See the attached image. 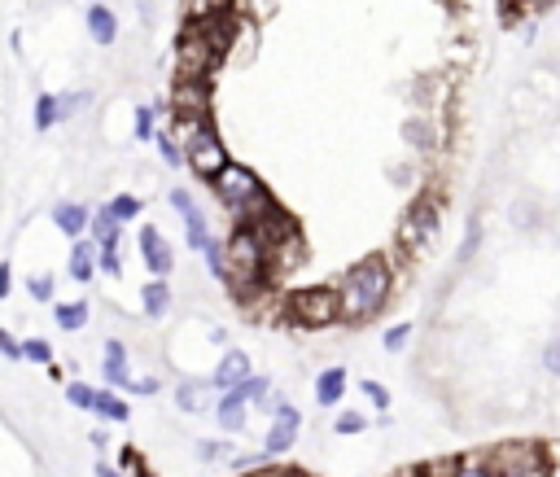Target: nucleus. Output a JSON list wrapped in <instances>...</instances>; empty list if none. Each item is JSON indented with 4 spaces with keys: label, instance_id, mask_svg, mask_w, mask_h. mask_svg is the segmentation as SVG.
<instances>
[{
    "label": "nucleus",
    "instance_id": "39",
    "mask_svg": "<svg viewBox=\"0 0 560 477\" xmlns=\"http://www.w3.org/2000/svg\"><path fill=\"white\" fill-rule=\"evenodd\" d=\"M101 271L109 280H122V258H118V245H101Z\"/></svg>",
    "mask_w": 560,
    "mask_h": 477
},
{
    "label": "nucleus",
    "instance_id": "20",
    "mask_svg": "<svg viewBox=\"0 0 560 477\" xmlns=\"http://www.w3.org/2000/svg\"><path fill=\"white\" fill-rule=\"evenodd\" d=\"M346 385H350L346 368H324V372L315 376V403H319V407H337V403L346 398Z\"/></svg>",
    "mask_w": 560,
    "mask_h": 477
},
{
    "label": "nucleus",
    "instance_id": "32",
    "mask_svg": "<svg viewBox=\"0 0 560 477\" xmlns=\"http://www.w3.org/2000/svg\"><path fill=\"white\" fill-rule=\"evenodd\" d=\"M455 477H499V473H494L490 455H464L459 468H455Z\"/></svg>",
    "mask_w": 560,
    "mask_h": 477
},
{
    "label": "nucleus",
    "instance_id": "52",
    "mask_svg": "<svg viewBox=\"0 0 560 477\" xmlns=\"http://www.w3.org/2000/svg\"><path fill=\"white\" fill-rule=\"evenodd\" d=\"M280 477H298V473H280Z\"/></svg>",
    "mask_w": 560,
    "mask_h": 477
},
{
    "label": "nucleus",
    "instance_id": "21",
    "mask_svg": "<svg viewBox=\"0 0 560 477\" xmlns=\"http://www.w3.org/2000/svg\"><path fill=\"white\" fill-rule=\"evenodd\" d=\"M88 236H92L96 245H118V236H122V219H118V214L109 210V201L92 210V223H88Z\"/></svg>",
    "mask_w": 560,
    "mask_h": 477
},
{
    "label": "nucleus",
    "instance_id": "40",
    "mask_svg": "<svg viewBox=\"0 0 560 477\" xmlns=\"http://www.w3.org/2000/svg\"><path fill=\"white\" fill-rule=\"evenodd\" d=\"M122 394H140V398H153V394H162V381H158V376H131Z\"/></svg>",
    "mask_w": 560,
    "mask_h": 477
},
{
    "label": "nucleus",
    "instance_id": "17",
    "mask_svg": "<svg viewBox=\"0 0 560 477\" xmlns=\"http://www.w3.org/2000/svg\"><path fill=\"white\" fill-rule=\"evenodd\" d=\"M83 26H88L92 44H101V48H109V44L118 39V18H114L109 4H88V9H83Z\"/></svg>",
    "mask_w": 560,
    "mask_h": 477
},
{
    "label": "nucleus",
    "instance_id": "2",
    "mask_svg": "<svg viewBox=\"0 0 560 477\" xmlns=\"http://www.w3.org/2000/svg\"><path fill=\"white\" fill-rule=\"evenodd\" d=\"M223 258H228V284L236 289H258L271 276V245L254 223H236L223 241Z\"/></svg>",
    "mask_w": 560,
    "mask_h": 477
},
{
    "label": "nucleus",
    "instance_id": "47",
    "mask_svg": "<svg viewBox=\"0 0 560 477\" xmlns=\"http://www.w3.org/2000/svg\"><path fill=\"white\" fill-rule=\"evenodd\" d=\"M521 9H529V13H547V9H556V0H521Z\"/></svg>",
    "mask_w": 560,
    "mask_h": 477
},
{
    "label": "nucleus",
    "instance_id": "35",
    "mask_svg": "<svg viewBox=\"0 0 560 477\" xmlns=\"http://www.w3.org/2000/svg\"><path fill=\"white\" fill-rule=\"evenodd\" d=\"M153 105H136V123H131V136L136 140H153V131H158V123H153Z\"/></svg>",
    "mask_w": 560,
    "mask_h": 477
},
{
    "label": "nucleus",
    "instance_id": "12",
    "mask_svg": "<svg viewBox=\"0 0 560 477\" xmlns=\"http://www.w3.org/2000/svg\"><path fill=\"white\" fill-rule=\"evenodd\" d=\"M140 258H144L149 276H171V271H175V249H171V241H166L153 223L140 228Z\"/></svg>",
    "mask_w": 560,
    "mask_h": 477
},
{
    "label": "nucleus",
    "instance_id": "8",
    "mask_svg": "<svg viewBox=\"0 0 560 477\" xmlns=\"http://www.w3.org/2000/svg\"><path fill=\"white\" fill-rule=\"evenodd\" d=\"M490 464L499 477H556L560 464H551L547 446L538 442H508L499 451H490Z\"/></svg>",
    "mask_w": 560,
    "mask_h": 477
},
{
    "label": "nucleus",
    "instance_id": "44",
    "mask_svg": "<svg viewBox=\"0 0 560 477\" xmlns=\"http://www.w3.org/2000/svg\"><path fill=\"white\" fill-rule=\"evenodd\" d=\"M166 201H171V210H179V214H188V210H192L188 188H171V197H166Z\"/></svg>",
    "mask_w": 560,
    "mask_h": 477
},
{
    "label": "nucleus",
    "instance_id": "43",
    "mask_svg": "<svg viewBox=\"0 0 560 477\" xmlns=\"http://www.w3.org/2000/svg\"><path fill=\"white\" fill-rule=\"evenodd\" d=\"M0 354H4V359H22V341H18L9 328H0Z\"/></svg>",
    "mask_w": 560,
    "mask_h": 477
},
{
    "label": "nucleus",
    "instance_id": "19",
    "mask_svg": "<svg viewBox=\"0 0 560 477\" xmlns=\"http://www.w3.org/2000/svg\"><path fill=\"white\" fill-rule=\"evenodd\" d=\"M140 311L144 319H162L171 311V280L166 276H149L144 289H140Z\"/></svg>",
    "mask_w": 560,
    "mask_h": 477
},
{
    "label": "nucleus",
    "instance_id": "38",
    "mask_svg": "<svg viewBox=\"0 0 560 477\" xmlns=\"http://www.w3.org/2000/svg\"><path fill=\"white\" fill-rule=\"evenodd\" d=\"M363 394H368V403L376 407V411H389V389L381 385V381H372V376H363V385H359Z\"/></svg>",
    "mask_w": 560,
    "mask_h": 477
},
{
    "label": "nucleus",
    "instance_id": "1",
    "mask_svg": "<svg viewBox=\"0 0 560 477\" xmlns=\"http://www.w3.org/2000/svg\"><path fill=\"white\" fill-rule=\"evenodd\" d=\"M389 289H394V271L381 254H368L359 263H350L337 280V293H341V324H368L385 311L389 302Z\"/></svg>",
    "mask_w": 560,
    "mask_h": 477
},
{
    "label": "nucleus",
    "instance_id": "14",
    "mask_svg": "<svg viewBox=\"0 0 560 477\" xmlns=\"http://www.w3.org/2000/svg\"><path fill=\"white\" fill-rule=\"evenodd\" d=\"M66 271H70V280L74 284H92V276L101 271V245L88 236H79L74 245H70V258H66Z\"/></svg>",
    "mask_w": 560,
    "mask_h": 477
},
{
    "label": "nucleus",
    "instance_id": "51",
    "mask_svg": "<svg viewBox=\"0 0 560 477\" xmlns=\"http://www.w3.org/2000/svg\"><path fill=\"white\" fill-rule=\"evenodd\" d=\"M241 477H280V473H267V468H245Z\"/></svg>",
    "mask_w": 560,
    "mask_h": 477
},
{
    "label": "nucleus",
    "instance_id": "23",
    "mask_svg": "<svg viewBox=\"0 0 560 477\" xmlns=\"http://www.w3.org/2000/svg\"><path fill=\"white\" fill-rule=\"evenodd\" d=\"M206 385H210V381H179V385H175V407H179V411H192V416L206 411Z\"/></svg>",
    "mask_w": 560,
    "mask_h": 477
},
{
    "label": "nucleus",
    "instance_id": "18",
    "mask_svg": "<svg viewBox=\"0 0 560 477\" xmlns=\"http://www.w3.org/2000/svg\"><path fill=\"white\" fill-rule=\"evenodd\" d=\"M88 223H92V210H88V206H79V201H57V206H52V228H57L61 236L79 241V236L88 232Z\"/></svg>",
    "mask_w": 560,
    "mask_h": 477
},
{
    "label": "nucleus",
    "instance_id": "3",
    "mask_svg": "<svg viewBox=\"0 0 560 477\" xmlns=\"http://www.w3.org/2000/svg\"><path fill=\"white\" fill-rule=\"evenodd\" d=\"M223 26L228 22H192L179 35V44H175V74L179 79H206L214 70V61L228 53Z\"/></svg>",
    "mask_w": 560,
    "mask_h": 477
},
{
    "label": "nucleus",
    "instance_id": "13",
    "mask_svg": "<svg viewBox=\"0 0 560 477\" xmlns=\"http://www.w3.org/2000/svg\"><path fill=\"white\" fill-rule=\"evenodd\" d=\"M254 372V363H249V354L241 350V346H228L223 354H219V363H214V372H210V385L214 389H232V385H241L245 376Z\"/></svg>",
    "mask_w": 560,
    "mask_h": 477
},
{
    "label": "nucleus",
    "instance_id": "7",
    "mask_svg": "<svg viewBox=\"0 0 560 477\" xmlns=\"http://www.w3.org/2000/svg\"><path fill=\"white\" fill-rule=\"evenodd\" d=\"M438 232H442V206H438V197H416L407 206L402 223H398V245L407 254H424L438 241Z\"/></svg>",
    "mask_w": 560,
    "mask_h": 477
},
{
    "label": "nucleus",
    "instance_id": "48",
    "mask_svg": "<svg viewBox=\"0 0 560 477\" xmlns=\"http://www.w3.org/2000/svg\"><path fill=\"white\" fill-rule=\"evenodd\" d=\"M389 179H398V184L411 179V166H389Z\"/></svg>",
    "mask_w": 560,
    "mask_h": 477
},
{
    "label": "nucleus",
    "instance_id": "5",
    "mask_svg": "<svg viewBox=\"0 0 560 477\" xmlns=\"http://www.w3.org/2000/svg\"><path fill=\"white\" fill-rule=\"evenodd\" d=\"M228 144L219 136V127L210 118H197V123H184V166L197 175V179H214L223 166H228Z\"/></svg>",
    "mask_w": 560,
    "mask_h": 477
},
{
    "label": "nucleus",
    "instance_id": "34",
    "mask_svg": "<svg viewBox=\"0 0 560 477\" xmlns=\"http://www.w3.org/2000/svg\"><path fill=\"white\" fill-rule=\"evenodd\" d=\"M236 389H241V394H245L249 403H258V407H262V403L271 398V381H267V376H254V372H249V376H245V381H241Z\"/></svg>",
    "mask_w": 560,
    "mask_h": 477
},
{
    "label": "nucleus",
    "instance_id": "37",
    "mask_svg": "<svg viewBox=\"0 0 560 477\" xmlns=\"http://www.w3.org/2000/svg\"><path fill=\"white\" fill-rule=\"evenodd\" d=\"M407 341H411V324H389V328H385V337H381V346H385L389 354H398Z\"/></svg>",
    "mask_w": 560,
    "mask_h": 477
},
{
    "label": "nucleus",
    "instance_id": "31",
    "mask_svg": "<svg viewBox=\"0 0 560 477\" xmlns=\"http://www.w3.org/2000/svg\"><path fill=\"white\" fill-rule=\"evenodd\" d=\"M363 429H368V416L363 411H337L332 416V433H341V438H354Z\"/></svg>",
    "mask_w": 560,
    "mask_h": 477
},
{
    "label": "nucleus",
    "instance_id": "6",
    "mask_svg": "<svg viewBox=\"0 0 560 477\" xmlns=\"http://www.w3.org/2000/svg\"><path fill=\"white\" fill-rule=\"evenodd\" d=\"M210 188H214V197H219V206L223 210H232L236 219H245L249 210H258L271 193H267V184L249 171V166H241V162H228L214 179H210Z\"/></svg>",
    "mask_w": 560,
    "mask_h": 477
},
{
    "label": "nucleus",
    "instance_id": "24",
    "mask_svg": "<svg viewBox=\"0 0 560 477\" xmlns=\"http://www.w3.org/2000/svg\"><path fill=\"white\" fill-rule=\"evenodd\" d=\"M236 0H188V18L192 22H228Z\"/></svg>",
    "mask_w": 560,
    "mask_h": 477
},
{
    "label": "nucleus",
    "instance_id": "28",
    "mask_svg": "<svg viewBox=\"0 0 560 477\" xmlns=\"http://www.w3.org/2000/svg\"><path fill=\"white\" fill-rule=\"evenodd\" d=\"M153 144H158V153H162V162H166V166H184V140H175L166 127H158V131H153Z\"/></svg>",
    "mask_w": 560,
    "mask_h": 477
},
{
    "label": "nucleus",
    "instance_id": "26",
    "mask_svg": "<svg viewBox=\"0 0 560 477\" xmlns=\"http://www.w3.org/2000/svg\"><path fill=\"white\" fill-rule=\"evenodd\" d=\"M88 302H52V319L66 328V333H79L83 324H88Z\"/></svg>",
    "mask_w": 560,
    "mask_h": 477
},
{
    "label": "nucleus",
    "instance_id": "49",
    "mask_svg": "<svg viewBox=\"0 0 560 477\" xmlns=\"http://www.w3.org/2000/svg\"><path fill=\"white\" fill-rule=\"evenodd\" d=\"M96 477H122V473H118L114 464H105V459H101V464H96Z\"/></svg>",
    "mask_w": 560,
    "mask_h": 477
},
{
    "label": "nucleus",
    "instance_id": "29",
    "mask_svg": "<svg viewBox=\"0 0 560 477\" xmlns=\"http://www.w3.org/2000/svg\"><path fill=\"white\" fill-rule=\"evenodd\" d=\"M61 394H66V403L79 407V411H92V407H96V389H92L88 381H66Z\"/></svg>",
    "mask_w": 560,
    "mask_h": 477
},
{
    "label": "nucleus",
    "instance_id": "10",
    "mask_svg": "<svg viewBox=\"0 0 560 477\" xmlns=\"http://www.w3.org/2000/svg\"><path fill=\"white\" fill-rule=\"evenodd\" d=\"M88 101H92V92H83V88H74V92H57V96L39 92V96H35V131H48V127L74 118Z\"/></svg>",
    "mask_w": 560,
    "mask_h": 477
},
{
    "label": "nucleus",
    "instance_id": "41",
    "mask_svg": "<svg viewBox=\"0 0 560 477\" xmlns=\"http://www.w3.org/2000/svg\"><path fill=\"white\" fill-rule=\"evenodd\" d=\"M455 468H459V459H429L416 468V477H455Z\"/></svg>",
    "mask_w": 560,
    "mask_h": 477
},
{
    "label": "nucleus",
    "instance_id": "36",
    "mask_svg": "<svg viewBox=\"0 0 560 477\" xmlns=\"http://www.w3.org/2000/svg\"><path fill=\"white\" fill-rule=\"evenodd\" d=\"M52 289H57V280H52L48 271H35V276H26V293H31L35 302H52Z\"/></svg>",
    "mask_w": 560,
    "mask_h": 477
},
{
    "label": "nucleus",
    "instance_id": "45",
    "mask_svg": "<svg viewBox=\"0 0 560 477\" xmlns=\"http://www.w3.org/2000/svg\"><path fill=\"white\" fill-rule=\"evenodd\" d=\"M197 455L201 459H223L228 455V442H197Z\"/></svg>",
    "mask_w": 560,
    "mask_h": 477
},
{
    "label": "nucleus",
    "instance_id": "33",
    "mask_svg": "<svg viewBox=\"0 0 560 477\" xmlns=\"http://www.w3.org/2000/svg\"><path fill=\"white\" fill-rule=\"evenodd\" d=\"M22 359H26V363L48 368V363H52V346H48L44 337H26V341H22Z\"/></svg>",
    "mask_w": 560,
    "mask_h": 477
},
{
    "label": "nucleus",
    "instance_id": "16",
    "mask_svg": "<svg viewBox=\"0 0 560 477\" xmlns=\"http://www.w3.org/2000/svg\"><path fill=\"white\" fill-rule=\"evenodd\" d=\"M101 376H105V385H114V389H127V381H131V354H127V346H122L118 337L105 341Z\"/></svg>",
    "mask_w": 560,
    "mask_h": 477
},
{
    "label": "nucleus",
    "instance_id": "25",
    "mask_svg": "<svg viewBox=\"0 0 560 477\" xmlns=\"http://www.w3.org/2000/svg\"><path fill=\"white\" fill-rule=\"evenodd\" d=\"M179 219H184V236H188V245L201 254V249L214 241V236H210V223H206V214L192 206V210H188V214H179Z\"/></svg>",
    "mask_w": 560,
    "mask_h": 477
},
{
    "label": "nucleus",
    "instance_id": "22",
    "mask_svg": "<svg viewBox=\"0 0 560 477\" xmlns=\"http://www.w3.org/2000/svg\"><path fill=\"white\" fill-rule=\"evenodd\" d=\"M92 416H101V420H109V424H127V420H131V407H127V398H122L114 385H105V389H96Z\"/></svg>",
    "mask_w": 560,
    "mask_h": 477
},
{
    "label": "nucleus",
    "instance_id": "27",
    "mask_svg": "<svg viewBox=\"0 0 560 477\" xmlns=\"http://www.w3.org/2000/svg\"><path fill=\"white\" fill-rule=\"evenodd\" d=\"M402 140L416 144V149H433V144H438V131H433L429 118H407V123H402Z\"/></svg>",
    "mask_w": 560,
    "mask_h": 477
},
{
    "label": "nucleus",
    "instance_id": "42",
    "mask_svg": "<svg viewBox=\"0 0 560 477\" xmlns=\"http://www.w3.org/2000/svg\"><path fill=\"white\" fill-rule=\"evenodd\" d=\"M542 372L560 376V337H551V341L542 346Z\"/></svg>",
    "mask_w": 560,
    "mask_h": 477
},
{
    "label": "nucleus",
    "instance_id": "15",
    "mask_svg": "<svg viewBox=\"0 0 560 477\" xmlns=\"http://www.w3.org/2000/svg\"><path fill=\"white\" fill-rule=\"evenodd\" d=\"M214 416H219V429H223V433H241L245 420H249V398H245L236 385H232V389H219Z\"/></svg>",
    "mask_w": 560,
    "mask_h": 477
},
{
    "label": "nucleus",
    "instance_id": "50",
    "mask_svg": "<svg viewBox=\"0 0 560 477\" xmlns=\"http://www.w3.org/2000/svg\"><path fill=\"white\" fill-rule=\"evenodd\" d=\"M136 9H140V18H144V22L153 18V0H136Z\"/></svg>",
    "mask_w": 560,
    "mask_h": 477
},
{
    "label": "nucleus",
    "instance_id": "30",
    "mask_svg": "<svg viewBox=\"0 0 560 477\" xmlns=\"http://www.w3.org/2000/svg\"><path fill=\"white\" fill-rule=\"evenodd\" d=\"M109 210L122 219V223H131V219H140V210H144V201L136 197V193H118V197H109Z\"/></svg>",
    "mask_w": 560,
    "mask_h": 477
},
{
    "label": "nucleus",
    "instance_id": "46",
    "mask_svg": "<svg viewBox=\"0 0 560 477\" xmlns=\"http://www.w3.org/2000/svg\"><path fill=\"white\" fill-rule=\"evenodd\" d=\"M9 289H13V267L0 263V298H9Z\"/></svg>",
    "mask_w": 560,
    "mask_h": 477
},
{
    "label": "nucleus",
    "instance_id": "4",
    "mask_svg": "<svg viewBox=\"0 0 560 477\" xmlns=\"http://www.w3.org/2000/svg\"><path fill=\"white\" fill-rule=\"evenodd\" d=\"M284 319L306 328V333H319V328H332L341 324V293L337 284H306V289H293L284 298Z\"/></svg>",
    "mask_w": 560,
    "mask_h": 477
},
{
    "label": "nucleus",
    "instance_id": "9",
    "mask_svg": "<svg viewBox=\"0 0 560 477\" xmlns=\"http://www.w3.org/2000/svg\"><path fill=\"white\" fill-rule=\"evenodd\" d=\"M262 407H271V424H267V433H262V455H267V459H280V455H289V451L298 446L302 411H298L289 398H280V394H271Z\"/></svg>",
    "mask_w": 560,
    "mask_h": 477
},
{
    "label": "nucleus",
    "instance_id": "11",
    "mask_svg": "<svg viewBox=\"0 0 560 477\" xmlns=\"http://www.w3.org/2000/svg\"><path fill=\"white\" fill-rule=\"evenodd\" d=\"M171 109H175L184 123L210 118V88H206V79H175V92H171Z\"/></svg>",
    "mask_w": 560,
    "mask_h": 477
}]
</instances>
